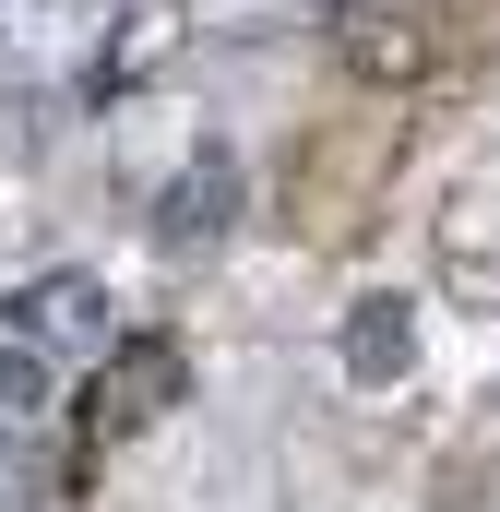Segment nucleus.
<instances>
[{
	"label": "nucleus",
	"mask_w": 500,
	"mask_h": 512,
	"mask_svg": "<svg viewBox=\"0 0 500 512\" xmlns=\"http://www.w3.org/2000/svg\"><path fill=\"white\" fill-rule=\"evenodd\" d=\"M334 60H346L358 84H417V72H441V0H346Z\"/></svg>",
	"instance_id": "f257e3e1"
},
{
	"label": "nucleus",
	"mask_w": 500,
	"mask_h": 512,
	"mask_svg": "<svg viewBox=\"0 0 500 512\" xmlns=\"http://www.w3.org/2000/svg\"><path fill=\"white\" fill-rule=\"evenodd\" d=\"M12 334L48 346V358H60V346H108V286H96V274H36V286L12 298Z\"/></svg>",
	"instance_id": "f03ea898"
},
{
	"label": "nucleus",
	"mask_w": 500,
	"mask_h": 512,
	"mask_svg": "<svg viewBox=\"0 0 500 512\" xmlns=\"http://www.w3.org/2000/svg\"><path fill=\"white\" fill-rule=\"evenodd\" d=\"M0 405H12V417H36V405H48V346H24V334L0 346Z\"/></svg>",
	"instance_id": "423d86ee"
},
{
	"label": "nucleus",
	"mask_w": 500,
	"mask_h": 512,
	"mask_svg": "<svg viewBox=\"0 0 500 512\" xmlns=\"http://www.w3.org/2000/svg\"><path fill=\"white\" fill-rule=\"evenodd\" d=\"M405 358H417V310H405V298H358L346 370H358V382H405Z\"/></svg>",
	"instance_id": "39448f33"
},
{
	"label": "nucleus",
	"mask_w": 500,
	"mask_h": 512,
	"mask_svg": "<svg viewBox=\"0 0 500 512\" xmlns=\"http://www.w3.org/2000/svg\"><path fill=\"white\" fill-rule=\"evenodd\" d=\"M227 215H239V167L227 155H191L167 179V203H155V239L167 251H203V239H227Z\"/></svg>",
	"instance_id": "7ed1b4c3"
},
{
	"label": "nucleus",
	"mask_w": 500,
	"mask_h": 512,
	"mask_svg": "<svg viewBox=\"0 0 500 512\" xmlns=\"http://www.w3.org/2000/svg\"><path fill=\"white\" fill-rule=\"evenodd\" d=\"M179 393H191V358H179L167 334H131L120 358H108V417H120V429H143V417H167Z\"/></svg>",
	"instance_id": "20e7f679"
}]
</instances>
